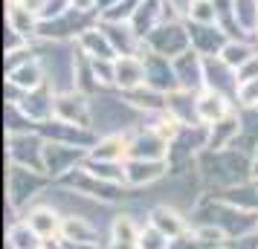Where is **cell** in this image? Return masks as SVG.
<instances>
[{
	"instance_id": "obj_10",
	"label": "cell",
	"mask_w": 258,
	"mask_h": 249,
	"mask_svg": "<svg viewBox=\"0 0 258 249\" xmlns=\"http://www.w3.org/2000/svg\"><path fill=\"white\" fill-rule=\"evenodd\" d=\"M6 21H9V32H18V35H24V38H32L38 32V26H41L38 12H32L24 3H9Z\"/></svg>"
},
{
	"instance_id": "obj_23",
	"label": "cell",
	"mask_w": 258,
	"mask_h": 249,
	"mask_svg": "<svg viewBox=\"0 0 258 249\" xmlns=\"http://www.w3.org/2000/svg\"><path fill=\"white\" fill-rule=\"evenodd\" d=\"M9 3H21V0H9Z\"/></svg>"
},
{
	"instance_id": "obj_22",
	"label": "cell",
	"mask_w": 258,
	"mask_h": 249,
	"mask_svg": "<svg viewBox=\"0 0 258 249\" xmlns=\"http://www.w3.org/2000/svg\"><path fill=\"white\" fill-rule=\"evenodd\" d=\"M249 174L258 180V145H255V154H252V162H249Z\"/></svg>"
},
{
	"instance_id": "obj_6",
	"label": "cell",
	"mask_w": 258,
	"mask_h": 249,
	"mask_svg": "<svg viewBox=\"0 0 258 249\" xmlns=\"http://www.w3.org/2000/svg\"><path fill=\"white\" fill-rule=\"evenodd\" d=\"M55 116L70 125H79V128H90V102L76 90L55 93Z\"/></svg>"
},
{
	"instance_id": "obj_25",
	"label": "cell",
	"mask_w": 258,
	"mask_h": 249,
	"mask_svg": "<svg viewBox=\"0 0 258 249\" xmlns=\"http://www.w3.org/2000/svg\"><path fill=\"white\" fill-rule=\"evenodd\" d=\"M255 35H258V32H255Z\"/></svg>"
},
{
	"instance_id": "obj_4",
	"label": "cell",
	"mask_w": 258,
	"mask_h": 249,
	"mask_svg": "<svg viewBox=\"0 0 258 249\" xmlns=\"http://www.w3.org/2000/svg\"><path fill=\"white\" fill-rule=\"evenodd\" d=\"M116 67V87L125 93H134L140 87H148V70H145V58L140 55H119L113 61Z\"/></svg>"
},
{
	"instance_id": "obj_16",
	"label": "cell",
	"mask_w": 258,
	"mask_h": 249,
	"mask_svg": "<svg viewBox=\"0 0 258 249\" xmlns=\"http://www.w3.org/2000/svg\"><path fill=\"white\" fill-rule=\"evenodd\" d=\"M218 55H221L223 64H229V67H232V70L238 72V70H241V67L246 64V61L255 55V49L249 47L246 41H226V47H223L221 52H218Z\"/></svg>"
},
{
	"instance_id": "obj_1",
	"label": "cell",
	"mask_w": 258,
	"mask_h": 249,
	"mask_svg": "<svg viewBox=\"0 0 258 249\" xmlns=\"http://www.w3.org/2000/svg\"><path fill=\"white\" fill-rule=\"evenodd\" d=\"M148 47H151V52H157V55H165V58H180L183 52H188L191 49V35H188L186 29L180 24H160L157 29H154L151 35L142 38Z\"/></svg>"
},
{
	"instance_id": "obj_13",
	"label": "cell",
	"mask_w": 258,
	"mask_h": 249,
	"mask_svg": "<svg viewBox=\"0 0 258 249\" xmlns=\"http://www.w3.org/2000/svg\"><path fill=\"white\" fill-rule=\"evenodd\" d=\"M61 240L96 243V229L87 223V217H82V214H64V220H61Z\"/></svg>"
},
{
	"instance_id": "obj_14",
	"label": "cell",
	"mask_w": 258,
	"mask_h": 249,
	"mask_svg": "<svg viewBox=\"0 0 258 249\" xmlns=\"http://www.w3.org/2000/svg\"><path fill=\"white\" fill-rule=\"evenodd\" d=\"M82 49L90 58H107V61L119 58L113 44H110V38L105 35V29H87L82 35Z\"/></svg>"
},
{
	"instance_id": "obj_7",
	"label": "cell",
	"mask_w": 258,
	"mask_h": 249,
	"mask_svg": "<svg viewBox=\"0 0 258 249\" xmlns=\"http://www.w3.org/2000/svg\"><path fill=\"white\" fill-rule=\"evenodd\" d=\"M38 189H41V174L38 171L12 165V171H9V200H12V206H21L26 197H35Z\"/></svg>"
},
{
	"instance_id": "obj_9",
	"label": "cell",
	"mask_w": 258,
	"mask_h": 249,
	"mask_svg": "<svg viewBox=\"0 0 258 249\" xmlns=\"http://www.w3.org/2000/svg\"><path fill=\"white\" fill-rule=\"evenodd\" d=\"M24 220L32 226L44 240H49V237H61V220H64V214H58L55 209H49V206H38V209H32Z\"/></svg>"
},
{
	"instance_id": "obj_11",
	"label": "cell",
	"mask_w": 258,
	"mask_h": 249,
	"mask_svg": "<svg viewBox=\"0 0 258 249\" xmlns=\"http://www.w3.org/2000/svg\"><path fill=\"white\" fill-rule=\"evenodd\" d=\"M151 226L154 229H160L165 237H183L186 235V220H183V214L171 209V206H157L151 209Z\"/></svg>"
},
{
	"instance_id": "obj_8",
	"label": "cell",
	"mask_w": 258,
	"mask_h": 249,
	"mask_svg": "<svg viewBox=\"0 0 258 249\" xmlns=\"http://www.w3.org/2000/svg\"><path fill=\"white\" fill-rule=\"evenodd\" d=\"M165 159H128L125 162V183L128 186H148L165 174Z\"/></svg>"
},
{
	"instance_id": "obj_17",
	"label": "cell",
	"mask_w": 258,
	"mask_h": 249,
	"mask_svg": "<svg viewBox=\"0 0 258 249\" xmlns=\"http://www.w3.org/2000/svg\"><path fill=\"white\" fill-rule=\"evenodd\" d=\"M140 232H142V226L134 223L131 214H119L116 220H113V226H110V240L113 243H131V246H137Z\"/></svg>"
},
{
	"instance_id": "obj_5",
	"label": "cell",
	"mask_w": 258,
	"mask_h": 249,
	"mask_svg": "<svg viewBox=\"0 0 258 249\" xmlns=\"http://www.w3.org/2000/svg\"><path fill=\"white\" fill-rule=\"evenodd\" d=\"M79 156H82V148H76V145H64V142L44 145V165H47V174H52V177H64V174L76 171Z\"/></svg>"
},
{
	"instance_id": "obj_12",
	"label": "cell",
	"mask_w": 258,
	"mask_h": 249,
	"mask_svg": "<svg viewBox=\"0 0 258 249\" xmlns=\"http://www.w3.org/2000/svg\"><path fill=\"white\" fill-rule=\"evenodd\" d=\"M44 67H41V61H24L21 67H12L9 70V84L12 87H21L26 93H32L38 87H44Z\"/></svg>"
},
{
	"instance_id": "obj_20",
	"label": "cell",
	"mask_w": 258,
	"mask_h": 249,
	"mask_svg": "<svg viewBox=\"0 0 258 249\" xmlns=\"http://www.w3.org/2000/svg\"><path fill=\"white\" fill-rule=\"evenodd\" d=\"M137 249H171V237H165L160 229H154V226L148 223V226H142Z\"/></svg>"
},
{
	"instance_id": "obj_15",
	"label": "cell",
	"mask_w": 258,
	"mask_h": 249,
	"mask_svg": "<svg viewBox=\"0 0 258 249\" xmlns=\"http://www.w3.org/2000/svg\"><path fill=\"white\" fill-rule=\"evenodd\" d=\"M44 243L47 240L38 235L26 220H21V223H15L9 229V246L12 249H44Z\"/></svg>"
},
{
	"instance_id": "obj_19",
	"label": "cell",
	"mask_w": 258,
	"mask_h": 249,
	"mask_svg": "<svg viewBox=\"0 0 258 249\" xmlns=\"http://www.w3.org/2000/svg\"><path fill=\"white\" fill-rule=\"evenodd\" d=\"M188 18H191V24L212 26L215 21H218V3H215V0H191Z\"/></svg>"
},
{
	"instance_id": "obj_24",
	"label": "cell",
	"mask_w": 258,
	"mask_h": 249,
	"mask_svg": "<svg viewBox=\"0 0 258 249\" xmlns=\"http://www.w3.org/2000/svg\"><path fill=\"white\" fill-rule=\"evenodd\" d=\"M218 249H226V246H218Z\"/></svg>"
},
{
	"instance_id": "obj_18",
	"label": "cell",
	"mask_w": 258,
	"mask_h": 249,
	"mask_svg": "<svg viewBox=\"0 0 258 249\" xmlns=\"http://www.w3.org/2000/svg\"><path fill=\"white\" fill-rule=\"evenodd\" d=\"M232 15L244 32H258V0H232Z\"/></svg>"
},
{
	"instance_id": "obj_3",
	"label": "cell",
	"mask_w": 258,
	"mask_h": 249,
	"mask_svg": "<svg viewBox=\"0 0 258 249\" xmlns=\"http://www.w3.org/2000/svg\"><path fill=\"white\" fill-rule=\"evenodd\" d=\"M168 148H171V142L163 133L148 128V131L134 133L128 139V159H165Z\"/></svg>"
},
{
	"instance_id": "obj_2",
	"label": "cell",
	"mask_w": 258,
	"mask_h": 249,
	"mask_svg": "<svg viewBox=\"0 0 258 249\" xmlns=\"http://www.w3.org/2000/svg\"><path fill=\"white\" fill-rule=\"evenodd\" d=\"M195 105H198V122L206 125V128L235 116L232 113V96L215 93V90H203V93L195 99Z\"/></svg>"
},
{
	"instance_id": "obj_21",
	"label": "cell",
	"mask_w": 258,
	"mask_h": 249,
	"mask_svg": "<svg viewBox=\"0 0 258 249\" xmlns=\"http://www.w3.org/2000/svg\"><path fill=\"white\" fill-rule=\"evenodd\" d=\"M226 249H258V237L255 235L232 237V243H226Z\"/></svg>"
}]
</instances>
